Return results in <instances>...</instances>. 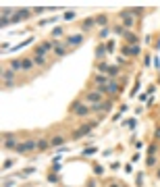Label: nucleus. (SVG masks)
I'll list each match as a JSON object with an SVG mask.
<instances>
[{
    "mask_svg": "<svg viewBox=\"0 0 160 187\" xmlns=\"http://www.w3.org/2000/svg\"><path fill=\"white\" fill-rule=\"evenodd\" d=\"M33 148H38V141L29 140V141H25V143H21V145H17L15 150H17L19 154H25V152H29V150H33Z\"/></svg>",
    "mask_w": 160,
    "mask_h": 187,
    "instance_id": "nucleus-1",
    "label": "nucleus"
},
{
    "mask_svg": "<svg viewBox=\"0 0 160 187\" xmlns=\"http://www.w3.org/2000/svg\"><path fill=\"white\" fill-rule=\"evenodd\" d=\"M121 17H123V25H125V27H133V25H135V17H133L129 10H123Z\"/></svg>",
    "mask_w": 160,
    "mask_h": 187,
    "instance_id": "nucleus-2",
    "label": "nucleus"
},
{
    "mask_svg": "<svg viewBox=\"0 0 160 187\" xmlns=\"http://www.w3.org/2000/svg\"><path fill=\"white\" fill-rule=\"evenodd\" d=\"M92 129H94V125H83L81 129H77V131L73 133V137H75V140H81V137H83V135H87Z\"/></svg>",
    "mask_w": 160,
    "mask_h": 187,
    "instance_id": "nucleus-3",
    "label": "nucleus"
},
{
    "mask_svg": "<svg viewBox=\"0 0 160 187\" xmlns=\"http://www.w3.org/2000/svg\"><path fill=\"white\" fill-rule=\"evenodd\" d=\"M87 102H92V104H100L102 102V94L98 92H87Z\"/></svg>",
    "mask_w": 160,
    "mask_h": 187,
    "instance_id": "nucleus-4",
    "label": "nucleus"
},
{
    "mask_svg": "<svg viewBox=\"0 0 160 187\" xmlns=\"http://www.w3.org/2000/svg\"><path fill=\"white\" fill-rule=\"evenodd\" d=\"M89 110H92V106H89V104H79L73 112H75L77 117H85V114H89Z\"/></svg>",
    "mask_w": 160,
    "mask_h": 187,
    "instance_id": "nucleus-5",
    "label": "nucleus"
},
{
    "mask_svg": "<svg viewBox=\"0 0 160 187\" xmlns=\"http://www.w3.org/2000/svg\"><path fill=\"white\" fill-rule=\"evenodd\" d=\"M25 17H29V10H27V8H23V10H17V13L13 15L10 23H19V21H21V19H25Z\"/></svg>",
    "mask_w": 160,
    "mask_h": 187,
    "instance_id": "nucleus-6",
    "label": "nucleus"
},
{
    "mask_svg": "<svg viewBox=\"0 0 160 187\" xmlns=\"http://www.w3.org/2000/svg\"><path fill=\"white\" fill-rule=\"evenodd\" d=\"M81 42H83V36L77 33V36H71V38H67V46H79Z\"/></svg>",
    "mask_w": 160,
    "mask_h": 187,
    "instance_id": "nucleus-7",
    "label": "nucleus"
},
{
    "mask_svg": "<svg viewBox=\"0 0 160 187\" xmlns=\"http://www.w3.org/2000/svg\"><path fill=\"white\" fill-rule=\"evenodd\" d=\"M6 140H4V148H17V140H15V135H4Z\"/></svg>",
    "mask_w": 160,
    "mask_h": 187,
    "instance_id": "nucleus-8",
    "label": "nucleus"
},
{
    "mask_svg": "<svg viewBox=\"0 0 160 187\" xmlns=\"http://www.w3.org/2000/svg\"><path fill=\"white\" fill-rule=\"evenodd\" d=\"M13 77H15V71L13 69H4L2 71V79L4 81H13Z\"/></svg>",
    "mask_w": 160,
    "mask_h": 187,
    "instance_id": "nucleus-9",
    "label": "nucleus"
},
{
    "mask_svg": "<svg viewBox=\"0 0 160 187\" xmlns=\"http://www.w3.org/2000/svg\"><path fill=\"white\" fill-rule=\"evenodd\" d=\"M54 54L56 56H67V46H63V44L54 46Z\"/></svg>",
    "mask_w": 160,
    "mask_h": 187,
    "instance_id": "nucleus-10",
    "label": "nucleus"
},
{
    "mask_svg": "<svg viewBox=\"0 0 160 187\" xmlns=\"http://www.w3.org/2000/svg\"><path fill=\"white\" fill-rule=\"evenodd\" d=\"M96 25V19H85L83 21V31H87V29H92Z\"/></svg>",
    "mask_w": 160,
    "mask_h": 187,
    "instance_id": "nucleus-11",
    "label": "nucleus"
},
{
    "mask_svg": "<svg viewBox=\"0 0 160 187\" xmlns=\"http://www.w3.org/2000/svg\"><path fill=\"white\" fill-rule=\"evenodd\" d=\"M125 38H127V42H129V44H133V46H137V42H139V38H137V36H133V33H125Z\"/></svg>",
    "mask_w": 160,
    "mask_h": 187,
    "instance_id": "nucleus-12",
    "label": "nucleus"
},
{
    "mask_svg": "<svg viewBox=\"0 0 160 187\" xmlns=\"http://www.w3.org/2000/svg\"><path fill=\"white\" fill-rule=\"evenodd\" d=\"M96 83H98V85H108L106 75H102V73H100V75H96Z\"/></svg>",
    "mask_w": 160,
    "mask_h": 187,
    "instance_id": "nucleus-13",
    "label": "nucleus"
},
{
    "mask_svg": "<svg viewBox=\"0 0 160 187\" xmlns=\"http://www.w3.org/2000/svg\"><path fill=\"white\" fill-rule=\"evenodd\" d=\"M106 23H108V19H106V15H100V17L96 19V25H102V27H108Z\"/></svg>",
    "mask_w": 160,
    "mask_h": 187,
    "instance_id": "nucleus-14",
    "label": "nucleus"
},
{
    "mask_svg": "<svg viewBox=\"0 0 160 187\" xmlns=\"http://www.w3.org/2000/svg\"><path fill=\"white\" fill-rule=\"evenodd\" d=\"M10 69H13V71L23 69V60H10Z\"/></svg>",
    "mask_w": 160,
    "mask_h": 187,
    "instance_id": "nucleus-15",
    "label": "nucleus"
},
{
    "mask_svg": "<svg viewBox=\"0 0 160 187\" xmlns=\"http://www.w3.org/2000/svg\"><path fill=\"white\" fill-rule=\"evenodd\" d=\"M106 92H110V94L119 92V83H115V81H110V83L106 85Z\"/></svg>",
    "mask_w": 160,
    "mask_h": 187,
    "instance_id": "nucleus-16",
    "label": "nucleus"
},
{
    "mask_svg": "<svg viewBox=\"0 0 160 187\" xmlns=\"http://www.w3.org/2000/svg\"><path fill=\"white\" fill-rule=\"evenodd\" d=\"M33 62H36V65H46V56H42V54H33Z\"/></svg>",
    "mask_w": 160,
    "mask_h": 187,
    "instance_id": "nucleus-17",
    "label": "nucleus"
},
{
    "mask_svg": "<svg viewBox=\"0 0 160 187\" xmlns=\"http://www.w3.org/2000/svg\"><path fill=\"white\" fill-rule=\"evenodd\" d=\"M125 52L131 54V56H137V54H139V46H131V48H127Z\"/></svg>",
    "mask_w": 160,
    "mask_h": 187,
    "instance_id": "nucleus-18",
    "label": "nucleus"
},
{
    "mask_svg": "<svg viewBox=\"0 0 160 187\" xmlns=\"http://www.w3.org/2000/svg\"><path fill=\"white\" fill-rule=\"evenodd\" d=\"M63 137H60V135H54V137H52V140H50V143H52V145H63Z\"/></svg>",
    "mask_w": 160,
    "mask_h": 187,
    "instance_id": "nucleus-19",
    "label": "nucleus"
},
{
    "mask_svg": "<svg viewBox=\"0 0 160 187\" xmlns=\"http://www.w3.org/2000/svg\"><path fill=\"white\" fill-rule=\"evenodd\" d=\"M96 54H98V58L106 56V46H98V48H96Z\"/></svg>",
    "mask_w": 160,
    "mask_h": 187,
    "instance_id": "nucleus-20",
    "label": "nucleus"
},
{
    "mask_svg": "<svg viewBox=\"0 0 160 187\" xmlns=\"http://www.w3.org/2000/svg\"><path fill=\"white\" fill-rule=\"evenodd\" d=\"M31 67H33V60H29V58H25V60H23V71H29Z\"/></svg>",
    "mask_w": 160,
    "mask_h": 187,
    "instance_id": "nucleus-21",
    "label": "nucleus"
},
{
    "mask_svg": "<svg viewBox=\"0 0 160 187\" xmlns=\"http://www.w3.org/2000/svg\"><path fill=\"white\" fill-rule=\"evenodd\" d=\"M48 143H50V141L40 140V141H38V150H46V148H48Z\"/></svg>",
    "mask_w": 160,
    "mask_h": 187,
    "instance_id": "nucleus-22",
    "label": "nucleus"
},
{
    "mask_svg": "<svg viewBox=\"0 0 160 187\" xmlns=\"http://www.w3.org/2000/svg\"><path fill=\"white\" fill-rule=\"evenodd\" d=\"M108 33H110V29H108V27H104V29L100 31V38H102V40H106V38H108Z\"/></svg>",
    "mask_w": 160,
    "mask_h": 187,
    "instance_id": "nucleus-23",
    "label": "nucleus"
},
{
    "mask_svg": "<svg viewBox=\"0 0 160 187\" xmlns=\"http://www.w3.org/2000/svg\"><path fill=\"white\" fill-rule=\"evenodd\" d=\"M108 75H110V77H117V75H119V69H117V67H110V69H108Z\"/></svg>",
    "mask_w": 160,
    "mask_h": 187,
    "instance_id": "nucleus-24",
    "label": "nucleus"
},
{
    "mask_svg": "<svg viewBox=\"0 0 160 187\" xmlns=\"http://www.w3.org/2000/svg\"><path fill=\"white\" fill-rule=\"evenodd\" d=\"M115 33H117V36H123V33H127V31L123 29V25H117V27H115Z\"/></svg>",
    "mask_w": 160,
    "mask_h": 187,
    "instance_id": "nucleus-25",
    "label": "nucleus"
},
{
    "mask_svg": "<svg viewBox=\"0 0 160 187\" xmlns=\"http://www.w3.org/2000/svg\"><path fill=\"white\" fill-rule=\"evenodd\" d=\"M58 36H63V29H60V27H54V31H52V38H58Z\"/></svg>",
    "mask_w": 160,
    "mask_h": 187,
    "instance_id": "nucleus-26",
    "label": "nucleus"
},
{
    "mask_svg": "<svg viewBox=\"0 0 160 187\" xmlns=\"http://www.w3.org/2000/svg\"><path fill=\"white\" fill-rule=\"evenodd\" d=\"M8 23H10V19H8V17H2V21H0V25H2V27H6Z\"/></svg>",
    "mask_w": 160,
    "mask_h": 187,
    "instance_id": "nucleus-27",
    "label": "nucleus"
},
{
    "mask_svg": "<svg viewBox=\"0 0 160 187\" xmlns=\"http://www.w3.org/2000/svg\"><path fill=\"white\" fill-rule=\"evenodd\" d=\"M96 152V148H87V150H83V156H89V154H94Z\"/></svg>",
    "mask_w": 160,
    "mask_h": 187,
    "instance_id": "nucleus-28",
    "label": "nucleus"
},
{
    "mask_svg": "<svg viewBox=\"0 0 160 187\" xmlns=\"http://www.w3.org/2000/svg\"><path fill=\"white\" fill-rule=\"evenodd\" d=\"M154 162H156V158L154 156H148V166H154Z\"/></svg>",
    "mask_w": 160,
    "mask_h": 187,
    "instance_id": "nucleus-29",
    "label": "nucleus"
},
{
    "mask_svg": "<svg viewBox=\"0 0 160 187\" xmlns=\"http://www.w3.org/2000/svg\"><path fill=\"white\" fill-rule=\"evenodd\" d=\"M10 13H13V10H10V8H4V10H2V17H8V15H10Z\"/></svg>",
    "mask_w": 160,
    "mask_h": 187,
    "instance_id": "nucleus-30",
    "label": "nucleus"
},
{
    "mask_svg": "<svg viewBox=\"0 0 160 187\" xmlns=\"http://www.w3.org/2000/svg\"><path fill=\"white\" fill-rule=\"evenodd\" d=\"M73 17H75V13H71V10H69V13H65V19H73Z\"/></svg>",
    "mask_w": 160,
    "mask_h": 187,
    "instance_id": "nucleus-31",
    "label": "nucleus"
},
{
    "mask_svg": "<svg viewBox=\"0 0 160 187\" xmlns=\"http://www.w3.org/2000/svg\"><path fill=\"white\" fill-rule=\"evenodd\" d=\"M42 48H44V50H52V44H50V42H46V44H44Z\"/></svg>",
    "mask_w": 160,
    "mask_h": 187,
    "instance_id": "nucleus-32",
    "label": "nucleus"
},
{
    "mask_svg": "<svg viewBox=\"0 0 160 187\" xmlns=\"http://www.w3.org/2000/svg\"><path fill=\"white\" fill-rule=\"evenodd\" d=\"M156 140H160V129H158V131H156Z\"/></svg>",
    "mask_w": 160,
    "mask_h": 187,
    "instance_id": "nucleus-33",
    "label": "nucleus"
},
{
    "mask_svg": "<svg viewBox=\"0 0 160 187\" xmlns=\"http://www.w3.org/2000/svg\"><path fill=\"white\" fill-rule=\"evenodd\" d=\"M110 187H119V185H117V183H112V185H110Z\"/></svg>",
    "mask_w": 160,
    "mask_h": 187,
    "instance_id": "nucleus-34",
    "label": "nucleus"
},
{
    "mask_svg": "<svg viewBox=\"0 0 160 187\" xmlns=\"http://www.w3.org/2000/svg\"><path fill=\"white\" fill-rule=\"evenodd\" d=\"M158 177H160V171H158Z\"/></svg>",
    "mask_w": 160,
    "mask_h": 187,
    "instance_id": "nucleus-35",
    "label": "nucleus"
}]
</instances>
